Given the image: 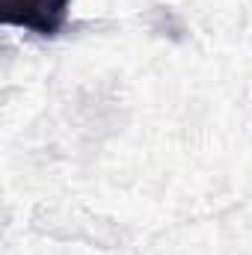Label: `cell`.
Returning <instances> with one entry per match:
<instances>
[{
    "instance_id": "1",
    "label": "cell",
    "mask_w": 252,
    "mask_h": 255,
    "mask_svg": "<svg viewBox=\"0 0 252 255\" xmlns=\"http://www.w3.org/2000/svg\"><path fill=\"white\" fill-rule=\"evenodd\" d=\"M71 0H0V21L36 36H57L68 18Z\"/></svg>"
}]
</instances>
